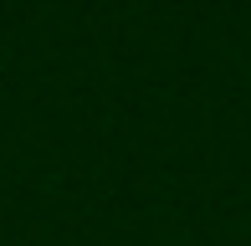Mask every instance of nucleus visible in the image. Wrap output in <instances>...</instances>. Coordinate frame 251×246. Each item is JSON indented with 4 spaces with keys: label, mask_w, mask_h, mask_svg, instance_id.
<instances>
[]
</instances>
